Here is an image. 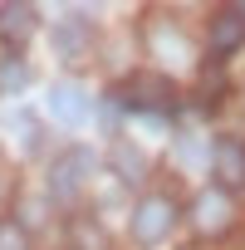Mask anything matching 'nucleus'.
<instances>
[{
    "mask_svg": "<svg viewBox=\"0 0 245 250\" xmlns=\"http://www.w3.org/2000/svg\"><path fill=\"white\" fill-rule=\"evenodd\" d=\"M88 172H93V152H88V147H69V152L49 167V191L64 201V196H74V191L88 182Z\"/></svg>",
    "mask_w": 245,
    "mask_h": 250,
    "instance_id": "nucleus-3",
    "label": "nucleus"
},
{
    "mask_svg": "<svg viewBox=\"0 0 245 250\" xmlns=\"http://www.w3.org/2000/svg\"><path fill=\"white\" fill-rule=\"evenodd\" d=\"M25 83H30V69H25V59L5 54V59H0V93H15V88H25Z\"/></svg>",
    "mask_w": 245,
    "mask_h": 250,
    "instance_id": "nucleus-11",
    "label": "nucleus"
},
{
    "mask_svg": "<svg viewBox=\"0 0 245 250\" xmlns=\"http://www.w3.org/2000/svg\"><path fill=\"white\" fill-rule=\"evenodd\" d=\"M69 245L74 250H113V240H108V230L98 221H74L69 226Z\"/></svg>",
    "mask_w": 245,
    "mask_h": 250,
    "instance_id": "nucleus-9",
    "label": "nucleus"
},
{
    "mask_svg": "<svg viewBox=\"0 0 245 250\" xmlns=\"http://www.w3.org/2000/svg\"><path fill=\"white\" fill-rule=\"evenodd\" d=\"M172 226H177V201H172V196L152 191V196H143V201L133 206V235H138L143 245L167 240V235H172Z\"/></svg>",
    "mask_w": 245,
    "mask_h": 250,
    "instance_id": "nucleus-1",
    "label": "nucleus"
},
{
    "mask_svg": "<svg viewBox=\"0 0 245 250\" xmlns=\"http://www.w3.org/2000/svg\"><path fill=\"white\" fill-rule=\"evenodd\" d=\"M30 30H35V10L30 5H0V35L5 40H30Z\"/></svg>",
    "mask_w": 245,
    "mask_h": 250,
    "instance_id": "nucleus-8",
    "label": "nucleus"
},
{
    "mask_svg": "<svg viewBox=\"0 0 245 250\" xmlns=\"http://www.w3.org/2000/svg\"><path fill=\"white\" fill-rule=\"evenodd\" d=\"M211 167H216L221 191L245 187V143H240V138H221V143L211 147Z\"/></svg>",
    "mask_w": 245,
    "mask_h": 250,
    "instance_id": "nucleus-5",
    "label": "nucleus"
},
{
    "mask_svg": "<svg viewBox=\"0 0 245 250\" xmlns=\"http://www.w3.org/2000/svg\"><path fill=\"white\" fill-rule=\"evenodd\" d=\"M0 250H30V235L20 221H0Z\"/></svg>",
    "mask_w": 245,
    "mask_h": 250,
    "instance_id": "nucleus-13",
    "label": "nucleus"
},
{
    "mask_svg": "<svg viewBox=\"0 0 245 250\" xmlns=\"http://www.w3.org/2000/svg\"><path fill=\"white\" fill-rule=\"evenodd\" d=\"M113 167L128 177V182H143V177H147V157H143L138 147H118V152H113Z\"/></svg>",
    "mask_w": 245,
    "mask_h": 250,
    "instance_id": "nucleus-12",
    "label": "nucleus"
},
{
    "mask_svg": "<svg viewBox=\"0 0 245 250\" xmlns=\"http://www.w3.org/2000/svg\"><path fill=\"white\" fill-rule=\"evenodd\" d=\"M122 98H128L138 113H147V118H167L177 108V93H172V83L162 74H138L128 88H122Z\"/></svg>",
    "mask_w": 245,
    "mask_h": 250,
    "instance_id": "nucleus-2",
    "label": "nucleus"
},
{
    "mask_svg": "<svg viewBox=\"0 0 245 250\" xmlns=\"http://www.w3.org/2000/svg\"><path fill=\"white\" fill-rule=\"evenodd\" d=\"M49 113H54L59 123H83V118H88V93H83L79 83H54V88H49Z\"/></svg>",
    "mask_w": 245,
    "mask_h": 250,
    "instance_id": "nucleus-7",
    "label": "nucleus"
},
{
    "mask_svg": "<svg viewBox=\"0 0 245 250\" xmlns=\"http://www.w3.org/2000/svg\"><path fill=\"white\" fill-rule=\"evenodd\" d=\"M54 49H59L64 59L83 54V49H88V30H83V20H64V25L54 30Z\"/></svg>",
    "mask_w": 245,
    "mask_h": 250,
    "instance_id": "nucleus-10",
    "label": "nucleus"
},
{
    "mask_svg": "<svg viewBox=\"0 0 245 250\" xmlns=\"http://www.w3.org/2000/svg\"><path fill=\"white\" fill-rule=\"evenodd\" d=\"M191 221H196L201 235H221V230H230V221H235V201H230V191H221V187L201 191L196 206H191Z\"/></svg>",
    "mask_w": 245,
    "mask_h": 250,
    "instance_id": "nucleus-4",
    "label": "nucleus"
},
{
    "mask_svg": "<svg viewBox=\"0 0 245 250\" xmlns=\"http://www.w3.org/2000/svg\"><path fill=\"white\" fill-rule=\"evenodd\" d=\"M240 44H245V10H235V5L216 10V20H211V49L216 54H230Z\"/></svg>",
    "mask_w": 245,
    "mask_h": 250,
    "instance_id": "nucleus-6",
    "label": "nucleus"
}]
</instances>
